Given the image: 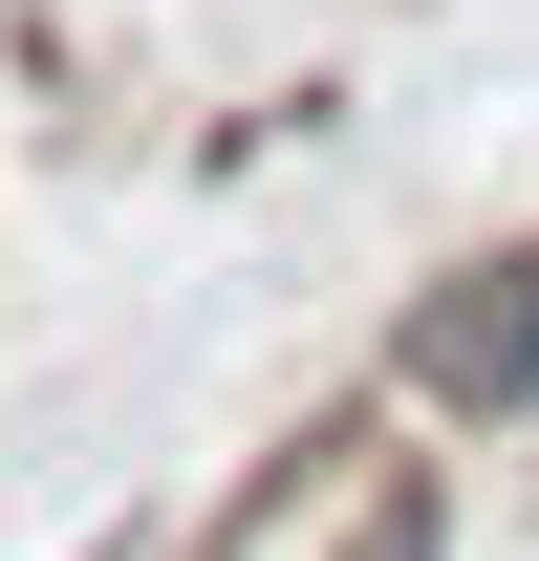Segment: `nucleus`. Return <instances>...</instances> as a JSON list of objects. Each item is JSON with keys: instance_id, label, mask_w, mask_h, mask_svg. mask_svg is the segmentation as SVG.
<instances>
[{"instance_id": "nucleus-1", "label": "nucleus", "mask_w": 539, "mask_h": 561, "mask_svg": "<svg viewBox=\"0 0 539 561\" xmlns=\"http://www.w3.org/2000/svg\"><path fill=\"white\" fill-rule=\"evenodd\" d=\"M410 411H454V432H518L539 411V238H518V260H454V280H432V302H410Z\"/></svg>"}, {"instance_id": "nucleus-2", "label": "nucleus", "mask_w": 539, "mask_h": 561, "mask_svg": "<svg viewBox=\"0 0 539 561\" xmlns=\"http://www.w3.org/2000/svg\"><path fill=\"white\" fill-rule=\"evenodd\" d=\"M345 561H432V496H367V540Z\"/></svg>"}]
</instances>
